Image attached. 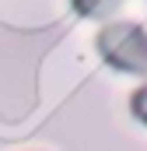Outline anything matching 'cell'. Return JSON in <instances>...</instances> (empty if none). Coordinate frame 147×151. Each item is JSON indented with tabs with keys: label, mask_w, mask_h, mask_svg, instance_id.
<instances>
[{
	"label": "cell",
	"mask_w": 147,
	"mask_h": 151,
	"mask_svg": "<svg viewBox=\"0 0 147 151\" xmlns=\"http://www.w3.org/2000/svg\"><path fill=\"white\" fill-rule=\"evenodd\" d=\"M74 11L77 14H84V18H95V14H105V11H112L119 0H70Z\"/></svg>",
	"instance_id": "7a4b0ae2"
},
{
	"label": "cell",
	"mask_w": 147,
	"mask_h": 151,
	"mask_svg": "<svg viewBox=\"0 0 147 151\" xmlns=\"http://www.w3.org/2000/svg\"><path fill=\"white\" fill-rule=\"evenodd\" d=\"M130 109H133V116H137L140 123H147V84L133 91V99H130Z\"/></svg>",
	"instance_id": "3957f363"
},
{
	"label": "cell",
	"mask_w": 147,
	"mask_h": 151,
	"mask_svg": "<svg viewBox=\"0 0 147 151\" xmlns=\"http://www.w3.org/2000/svg\"><path fill=\"white\" fill-rule=\"evenodd\" d=\"M102 60L123 74H144L147 70V32L133 21H112L98 32Z\"/></svg>",
	"instance_id": "6da1fadb"
}]
</instances>
